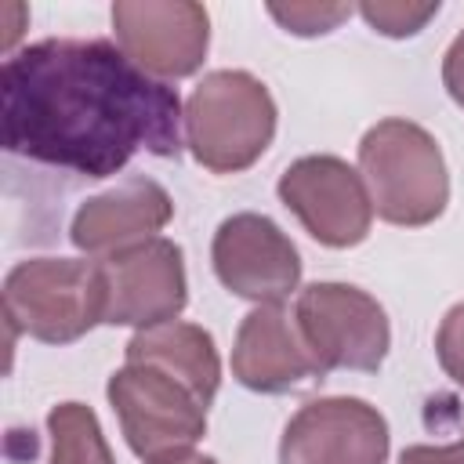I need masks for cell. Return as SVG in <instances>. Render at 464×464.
I'll return each instance as SVG.
<instances>
[{
    "instance_id": "2e32d148",
    "label": "cell",
    "mask_w": 464,
    "mask_h": 464,
    "mask_svg": "<svg viewBox=\"0 0 464 464\" xmlns=\"http://www.w3.org/2000/svg\"><path fill=\"white\" fill-rule=\"evenodd\" d=\"M359 14L370 22V29L384 33V36H413L424 29L428 18L439 14V0L435 4H399V0H366L359 4Z\"/></svg>"
},
{
    "instance_id": "277c9868",
    "label": "cell",
    "mask_w": 464,
    "mask_h": 464,
    "mask_svg": "<svg viewBox=\"0 0 464 464\" xmlns=\"http://www.w3.org/2000/svg\"><path fill=\"white\" fill-rule=\"evenodd\" d=\"M105 290L98 261L29 257L4 279V319L44 344H69L102 323Z\"/></svg>"
},
{
    "instance_id": "8992f818",
    "label": "cell",
    "mask_w": 464,
    "mask_h": 464,
    "mask_svg": "<svg viewBox=\"0 0 464 464\" xmlns=\"http://www.w3.org/2000/svg\"><path fill=\"white\" fill-rule=\"evenodd\" d=\"M294 323L323 370H381L392 330L388 315L352 283H312L297 294Z\"/></svg>"
},
{
    "instance_id": "8fae6325",
    "label": "cell",
    "mask_w": 464,
    "mask_h": 464,
    "mask_svg": "<svg viewBox=\"0 0 464 464\" xmlns=\"http://www.w3.org/2000/svg\"><path fill=\"white\" fill-rule=\"evenodd\" d=\"M388 420L377 406L330 395L304 402L279 439V464H384Z\"/></svg>"
},
{
    "instance_id": "ffe728a7",
    "label": "cell",
    "mask_w": 464,
    "mask_h": 464,
    "mask_svg": "<svg viewBox=\"0 0 464 464\" xmlns=\"http://www.w3.org/2000/svg\"><path fill=\"white\" fill-rule=\"evenodd\" d=\"M442 83L450 91V98L464 109V29L453 36V44L446 47V58H442Z\"/></svg>"
},
{
    "instance_id": "52a82bcc",
    "label": "cell",
    "mask_w": 464,
    "mask_h": 464,
    "mask_svg": "<svg viewBox=\"0 0 464 464\" xmlns=\"http://www.w3.org/2000/svg\"><path fill=\"white\" fill-rule=\"evenodd\" d=\"M98 268H102V290H105L102 323L109 326L149 330L178 319L188 301L185 261L174 239L156 236V239L123 246L105 261H98Z\"/></svg>"
},
{
    "instance_id": "3957f363",
    "label": "cell",
    "mask_w": 464,
    "mask_h": 464,
    "mask_svg": "<svg viewBox=\"0 0 464 464\" xmlns=\"http://www.w3.org/2000/svg\"><path fill=\"white\" fill-rule=\"evenodd\" d=\"M185 145L199 167L236 174L261 160L276 134L268 87L243 69H218L199 80L185 105Z\"/></svg>"
},
{
    "instance_id": "ba28073f",
    "label": "cell",
    "mask_w": 464,
    "mask_h": 464,
    "mask_svg": "<svg viewBox=\"0 0 464 464\" xmlns=\"http://www.w3.org/2000/svg\"><path fill=\"white\" fill-rule=\"evenodd\" d=\"M283 207L297 214L304 232L334 250L355 246L366 239L373 221V203L366 181L337 156H301L294 160L276 185Z\"/></svg>"
},
{
    "instance_id": "9c48e42d",
    "label": "cell",
    "mask_w": 464,
    "mask_h": 464,
    "mask_svg": "<svg viewBox=\"0 0 464 464\" xmlns=\"http://www.w3.org/2000/svg\"><path fill=\"white\" fill-rule=\"evenodd\" d=\"M112 29L120 51L156 80L192 76L210 47V18L192 0H116Z\"/></svg>"
},
{
    "instance_id": "7a4b0ae2",
    "label": "cell",
    "mask_w": 464,
    "mask_h": 464,
    "mask_svg": "<svg viewBox=\"0 0 464 464\" xmlns=\"http://www.w3.org/2000/svg\"><path fill=\"white\" fill-rule=\"evenodd\" d=\"M359 170L377 218L388 225H431L450 203L439 141L413 120H381L359 141Z\"/></svg>"
},
{
    "instance_id": "6da1fadb",
    "label": "cell",
    "mask_w": 464,
    "mask_h": 464,
    "mask_svg": "<svg viewBox=\"0 0 464 464\" xmlns=\"http://www.w3.org/2000/svg\"><path fill=\"white\" fill-rule=\"evenodd\" d=\"M4 145L44 167L109 178L138 152L181 156L178 91L109 40H40L4 62Z\"/></svg>"
},
{
    "instance_id": "e0dca14e",
    "label": "cell",
    "mask_w": 464,
    "mask_h": 464,
    "mask_svg": "<svg viewBox=\"0 0 464 464\" xmlns=\"http://www.w3.org/2000/svg\"><path fill=\"white\" fill-rule=\"evenodd\" d=\"M268 14H272L286 33L319 36V33L337 29V25L352 14V4H268Z\"/></svg>"
},
{
    "instance_id": "d6986e66",
    "label": "cell",
    "mask_w": 464,
    "mask_h": 464,
    "mask_svg": "<svg viewBox=\"0 0 464 464\" xmlns=\"http://www.w3.org/2000/svg\"><path fill=\"white\" fill-rule=\"evenodd\" d=\"M399 464H464V431L450 446H406Z\"/></svg>"
},
{
    "instance_id": "5bb4252c",
    "label": "cell",
    "mask_w": 464,
    "mask_h": 464,
    "mask_svg": "<svg viewBox=\"0 0 464 464\" xmlns=\"http://www.w3.org/2000/svg\"><path fill=\"white\" fill-rule=\"evenodd\" d=\"M127 362H145L174 381H181L203 406L218 395L221 384V359L214 348V337L196 323H160L149 330H138L127 341Z\"/></svg>"
},
{
    "instance_id": "5b68a950",
    "label": "cell",
    "mask_w": 464,
    "mask_h": 464,
    "mask_svg": "<svg viewBox=\"0 0 464 464\" xmlns=\"http://www.w3.org/2000/svg\"><path fill=\"white\" fill-rule=\"evenodd\" d=\"M105 392L127 446L145 464L188 453L207 431V406L156 366L127 362L109 377Z\"/></svg>"
},
{
    "instance_id": "7c38bea8",
    "label": "cell",
    "mask_w": 464,
    "mask_h": 464,
    "mask_svg": "<svg viewBox=\"0 0 464 464\" xmlns=\"http://www.w3.org/2000/svg\"><path fill=\"white\" fill-rule=\"evenodd\" d=\"M323 366L308 352L297 323L279 304H257L243 315L232 344V377L261 395H283L323 381Z\"/></svg>"
},
{
    "instance_id": "ac0fdd59",
    "label": "cell",
    "mask_w": 464,
    "mask_h": 464,
    "mask_svg": "<svg viewBox=\"0 0 464 464\" xmlns=\"http://www.w3.org/2000/svg\"><path fill=\"white\" fill-rule=\"evenodd\" d=\"M435 355L442 370L464 388V301L442 315L439 334H435Z\"/></svg>"
},
{
    "instance_id": "4fadbf2b",
    "label": "cell",
    "mask_w": 464,
    "mask_h": 464,
    "mask_svg": "<svg viewBox=\"0 0 464 464\" xmlns=\"http://www.w3.org/2000/svg\"><path fill=\"white\" fill-rule=\"evenodd\" d=\"M174 218L167 188L152 178H123L116 188L80 203L69 225V239L87 254H116L123 246L156 239V232Z\"/></svg>"
},
{
    "instance_id": "30bf717a",
    "label": "cell",
    "mask_w": 464,
    "mask_h": 464,
    "mask_svg": "<svg viewBox=\"0 0 464 464\" xmlns=\"http://www.w3.org/2000/svg\"><path fill=\"white\" fill-rule=\"evenodd\" d=\"M210 261L225 290L257 304H279L301 283L297 246L272 218L250 210L218 225Z\"/></svg>"
},
{
    "instance_id": "9a60e30c",
    "label": "cell",
    "mask_w": 464,
    "mask_h": 464,
    "mask_svg": "<svg viewBox=\"0 0 464 464\" xmlns=\"http://www.w3.org/2000/svg\"><path fill=\"white\" fill-rule=\"evenodd\" d=\"M51 460L47 464H116L91 406L62 402L47 413Z\"/></svg>"
},
{
    "instance_id": "44dd1931",
    "label": "cell",
    "mask_w": 464,
    "mask_h": 464,
    "mask_svg": "<svg viewBox=\"0 0 464 464\" xmlns=\"http://www.w3.org/2000/svg\"><path fill=\"white\" fill-rule=\"evenodd\" d=\"M152 464H218L214 457H203V453H181V457H170V460H152Z\"/></svg>"
}]
</instances>
